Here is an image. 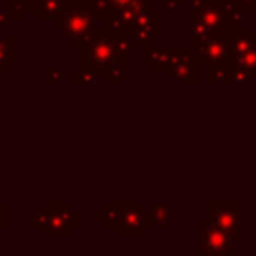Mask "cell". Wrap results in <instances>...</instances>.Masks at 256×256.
<instances>
[{"label": "cell", "instance_id": "1", "mask_svg": "<svg viewBox=\"0 0 256 256\" xmlns=\"http://www.w3.org/2000/svg\"><path fill=\"white\" fill-rule=\"evenodd\" d=\"M234 236L214 222H200V244L198 250L204 254H232Z\"/></svg>", "mask_w": 256, "mask_h": 256}, {"label": "cell", "instance_id": "2", "mask_svg": "<svg viewBox=\"0 0 256 256\" xmlns=\"http://www.w3.org/2000/svg\"><path fill=\"white\" fill-rule=\"evenodd\" d=\"M62 30L76 44L86 40L92 32V14H90V10H86L80 4L70 6L66 12H62Z\"/></svg>", "mask_w": 256, "mask_h": 256}, {"label": "cell", "instance_id": "3", "mask_svg": "<svg viewBox=\"0 0 256 256\" xmlns=\"http://www.w3.org/2000/svg\"><path fill=\"white\" fill-rule=\"evenodd\" d=\"M210 222L224 228L232 236L242 234V208L240 204H208Z\"/></svg>", "mask_w": 256, "mask_h": 256}, {"label": "cell", "instance_id": "4", "mask_svg": "<svg viewBox=\"0 0 256 256\" xmlns=\"http://www.w3.org/2000/svg\"><path fill=\"white\" fill-rule=\"evenodd\" d=\"M86 48L88 50L82 52V66L84 68H108V66H112V62L116 58V46L112 44L110 38L100 36Z\"/></svg>", "mask_w": 256, "mask_h": 256}, {"label": "cell", "instance_id": "5", "mask_svg": "<svg viewBox=\"0 0 256 256\" xmlns=\"http://www.w3.org/2000/svg\"><path fill=\"white\" fill-rule=\"evenodd\" d=\"M232 48L238 64L248 72H256V40L250 36V30L244 34H238Z\"/></svg>", "mask_w": 256, "mask_h": 256}, {"label": "cell", "instance_id": "6", "mask_svg": "<svg viewBox=\"0 0 256 256\" xmlns=\"http://www.w3.org/2000/svg\"><path fill=\"white\" fill-rule=\"evenodd\" d=\"M42 4H44V6H42V8H38V18H44V16H52V14H56L54 6H58V0H44Z\"/></svg>", "mask_w": 256, "mask_h": 256}, {"label": "cell", "instance_id": "7", "mask_svg": "<svg viewBox=\"0 0 256 256\" xmlns=\"http://www.w3.org/2000/svg\"><path fill=\"white\" fill-rule=\"evenodd\" d=\"M136 2H138V0H110V4L116 6L118 10H128V8L136 6Z\"/></svg>", "mask_w": 256, "mask_h": 256}]
</instances>
